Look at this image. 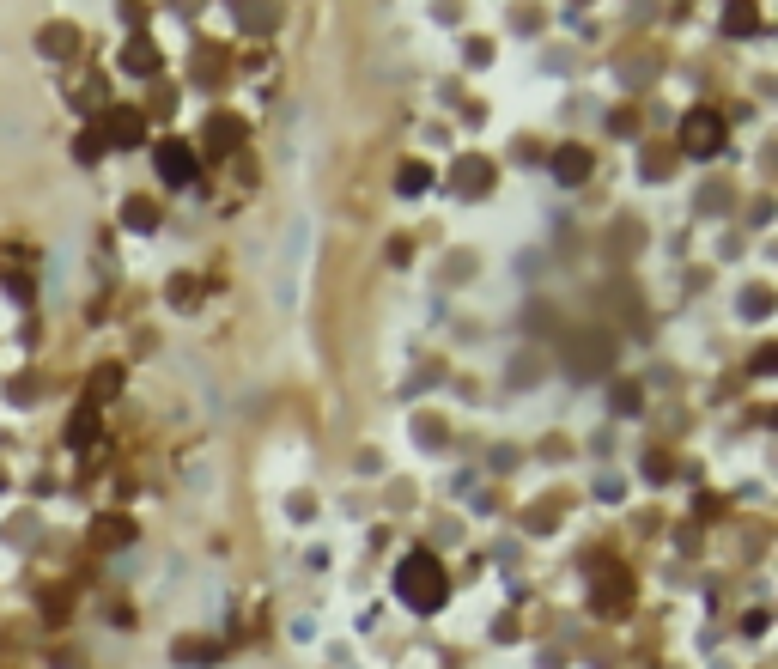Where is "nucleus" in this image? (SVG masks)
Returning a JSON list of instances; mask_svg holds the SVG:
<instances>
[{"label": "nucleus", "instance_id": "1", "mask_svg": "<svg viewBox=\"0 0 778 669\" xmlns=\"http://www.w3.org/2000/svg\"><path fill=\"white\" fill-rule=\"evenodd\" d=\"M396 597H402L414 615H432V609L450 597V578H444L438 554H408V560L396 566Z\"/></svg>", "mask_w": 778, "mask_h": 669}, {"label": "nucleus", "instance_id": "2", "mask_svg": "<svg viewBox=\"0 0 778 669\" xmlns=\"http://www.w3.org/2000/svg\"><path fill=\"white\" fill-rule=\"evenodd\" d=\"M304 256H310V213H292V226H286V238H280V268H274V305H286V311H292V299H298Z\"/></svg>", "mask_w": 778, "mask_h": 669}, {"label": "nucleus", "instance_id": "3", "mask_svg": "<svg viewBox=\"0 0 778 669\" xmlns=\"http://www.w3.org/2000/svg\"><path fill=\"white\" fill-rule=\"evenodd\" d=\"M724 134H730L724 110H687L681 128H675V140H681V153H687V159H712L718 146H724Z\"/></svg>", "mask_w": 778, "mask_h": 669}, {"label": "nucleus", "instance_id": "4", "mask_svg": "<svg viewBox=\"0 0 778 669\" xmlns=\"http://www.w3.org/2000/svg\"><path fill=\"white\" fill-rule=\"evenodd\" d=\"M195 171H201V159H195V146L189 140H159V177L165 183H195Z\"/></svg>", "mask_w": 778, "mask_h": 669}, {"label": "nucleus", "instance_id": "5", "mask_svg": "<svg viewBox=\"0 0 778 669\" xmlns=\"http://www.w3.org/2000/svg\"><path fill=\"white\" fill-rule=\"evenodd\" d=\"M104 146H140L146 140V110H134V104H116L110 116H104V134H98Z\"/></svg>", "mask_w": 778, "mask_h": 669}, {"label": "nucleus", "instance_id": "6", "mask_svg": "<svg viewBox=\"0 0 778 669\" xmlns=\"http://www.w3.org/2000/svg\"><path fill=\"white\" fill-rule=\"evenodd\" d=\"M633 597V572H620V566H596V609L602 615H620Z\"/></svg>", "mask_w": 778, "mask_h": 669}, {"label": "nucleus", "instance_id": "7", "mask_svg": "<svg viewBox=\"0 0 778 669\" xmlns=\"http://www.w3.org/2000/svg\"><path fill=\"white\" fill-rule=\"evenodd\" d=\"M92 548H104V554H116V548H134V517H122V511H104V517H92Z\"/></svg>", "mask_w": 778, "mask_h": 669}, {"label": "nucleus", "instance_id": "8", "mask_svg": "<svg viewBox=\"0 0 778 669\" xmlns=\"http://www.w3.org/2000/svg\"><path fill=\"white\" fill-rule=\"evenodd\" d=\"M238 146H244V122L238 116H213L207 122V134H201V153L207 159H225V153H238Z\"/></svg>", "mask_w": 778, "mask_h": 669}, {"label": "nucleus", "instance_id": "9", "mask_svg": "<svg viewBox=\"0 0 778 669\" xmlns=\"http://www.w3.org/2000/svg\"><path fill=\"white\" fill-rule=\"evenodd\" d=\"M450 183H456V195H487L493 189V165L487 159H456Z\"/></svg>", "mask_w": 778, "mask_h": 669}, {"label": "nucleus", "instance_id": "10", "mask_svg": "<svg viewBox=\"0 0 778 669\" xmlns=\"http://www.w3.org/2000/svg\"><path fill=\"white\" fill-rule=\"evenodd\" d=\"M554 177H560L566 189H578V183L590 177V153H584V146H560V153H554Z\"/></svg>", "mask_w": 778, "mask_h": 669}, {"label": "nucleus", "instance_id": "11", "mask_svg": "<svg viewBox=\"0 0 778 669\" xmlns=\"http://www.w3.org/2000/svg\"><path fill=\"white\" fill-rule=\"evenodd\" d=\"M92 438H98V408L86 402V408H73V420H67V444H73V451H86Z\"/></svg>", "mask_w": 778, "mask_h": 669}, {"label": "nucleus", "instance_id": "12", "mask_svg": "<svg viewBox=\"0 0 778 669\" xmlns=\"http://www.w3.org/2000/svg\"><path fill=\"white\" fill-rule=\"evenodd\" d=\"M122 226H128V232H152V226H159V207H152L146 195L122 201Z\"/></svg>", "mask_w": 778, "mask_h": 669}, {"label": "nucleus", "instance_id": "13", "mask_svg": "<svg viewBox=\"0 0 778 669\" xmlns=\"http://www.w3.org/2000/svg\"><path fill=\"white\" fill-rule=\"evenodd\" d=\"M122 390V365H104V371H92V384H86V402L98 408V402H110Z\"/></svg>", "mask_w": 778, "mask_h": 669}, {"label": "nucleus", "instance_id": "14", "mask_svg": "<svg viewBox=\"0 0 778 669\" xmlns=\"http://www.w3.org/2000/svg\"><path fill=\"white\" fill-rule=\"evenodd\" d=\"M122 67L128 73H159V49H152V37H134L128 55H122Z\"/></svg>", "mask_w": 778, "mask_h": 669}, {"label": "nucleus", "instance_id": "15", "mask_svg": "<svg viewBox=\"0 0 778 669\" xmlns=\"http://www.w3.org/2000/svg\"><path fill=\"white\" fill-rule=\"evenodd\" d=\"M238 25L256 31V37H268V31H280V7H238Z\"/></svg>", "mask_w": 778, "mask_h": 669}, {"label": "nucleus", "instance_id": "16", "mask_svg": "<svg viewBox=\"0 0 778 669\" xmlns=\"http://www.w3.org/2000/svg\"><path fill=\"white\" fill-rule=\"evenodd\" d=\"M724 31L754 37V31H760V7H730V13H724Z\"/></svg>", "mask_w": 778, "mask_h": 669}, {"label": "nucleus", "instance_id": "17", "mask_svg": "<svg viewBox=\"0 0 778 669\" xmlns=\"http://www.w3.org/2000/svg\"><path fill=\"white\" fill-rule=\"evenodd\" d=\"M426 183H432V165H402V171H396V189H402V195H420Z\"/></svg>", "mask_w": 778, "mask_h": 669}, {"label": "nucleus", "instance_id": "18", "mask_svg": "<svg viewBox=\"0 0 778 669\" xmlns=\"http://www.w3.org/2000/svg\"><path fill=\"white\" fill-rule=\"evenodd\" d=\"M766 311H772V292H766V286H748V292H742V317H766Z\"/></svg>", "mask_w": 778, "mask_h": 669}, {"label": "nucleus", "instance_id": "19", "mask_svg": "<svg viewBox=\"0 0 778 669\" xmlns=\"http://www.w3.org/2000/svg\"><path fill=\"white\" fill-rule=\"evenodd\" d=\"M43 49H49V55H73V31H67V25H49V31H43Z\"/></svg>", "mask_w": 778, "mask_h": 669}, {"label": "nucleus", "instance_id": "20", "mask_svg": "<svg viewBox=\"0 0 778 669\" xmlns=\"http://www.w3.org/2000/svg\"><path fill=\"white\" fill-rule=\"evenodd\" d=\"M639 402H645L639 384H620V390H614V414H639Z\"/></svg>", "mask_w": 778, "mask_h": 669}, {"label": "nucleus", "instance_id": "21", "mask_svg": "<svg viewBox=\"0 0 778 669\" xmlns=\"http://www.w3.org/2000/svg\"><path fill=\"white\" fill-rule=\"evenodd\" d=\"M171 299H177V311H189V299H201V286L183 274V280H171Z\"/></svg>", "mask_w": 778, "mask_h": 669}, {"label": "nucleus", "instance_id": "22", "mask_svg": "<svg viewBox=\"0 0 778 669\" xmlns=\"http://www.w3.org/2000/svg\"><path fill=\"white\" fill-rule=\"evenodd\" d=\"M73 153H80V165H98V153H104V140H98V134H80V146H73Z\"/></svg>", "mask_w": 778, "mask_h": 669}]
</instances>
